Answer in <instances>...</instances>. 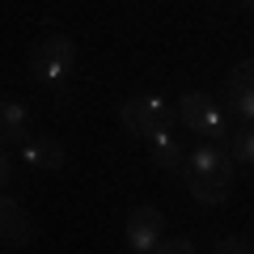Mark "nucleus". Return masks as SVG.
<instances>
[{
  "label": "nucleus",
  "mask_w": 254,
  "mask_h": 254,
  "mask_svg": "<svg viewBox=\"0 0 254 254\" xmlns=\"http://www.w3.org/2000/svg\"><path fill=\"white\" fill-rule=\"evenodd\" d=\"M182 182H187L190 199L203 203V208H220V203L233 195L237 182V161L229 153V144L220 140H203L199 148L187 153V170H182Z\"/></svg>",
  "instance_id": "1"
},
{
  "label": "nucleus",
  "mask_w": 254,
  "mask_h": 254,
  "mask_svg": "<svg viewBox=\"0 0 254 254\" xmlns=\"http://www.w3.org/2000/svg\"><path fill=\"white\" fill-rule=\"evenodd\" d=\"M26 72L34 76L38 85H64L76 72V38L72 34H43L34 47L26 51Z\"/></svg>",
  "instance_id": "2"
},
{
  "label": "nucleus",
  "mask_w": 254,
  "mask_h": 254,
  "mask_svg": "<svg viewBox=\"0 0 254 254\" xmlns=\"http://www.w3.org/2000/svg\"><path fill=\"white\" fill-rule=\"evenodd\" d=\"M119 127H123L127 136H136V140L148 144V140L174 131V110L157 93H131V98L119 102Z\"/></svg>",
  "instance_id": "3"
},
{
  "label": "nucleus",
  "mask_w": 254,
  "mask_h": 254,
  "mask_svg": "<svg viewBox=\"0 0 254 254\" xmlns=\"http://www.w3.org/2000/svg\"><path fill=\"white\" fill-rule=\"evenodd\" d=\"M178 119L199 140H220V144H225V140L233 136V119H229V110L220 106L212 93H203V89L178 93Z\"/></svg>",
  "instance_id": "4"
},
{
  "label": "nucleus",
  "mask_w": 254,
  "mask_h": 254,
  "mask_svg": "<svg viewBox=\"0 0 254 254\" xmlns=\"http://www.w3.org/2000/svg\"><path fill=\"white\" fill-rule=\"evenodd\" d=\"M123 242L131 254H153L165 242V212L153 203H136L123 220Z\"/></svg>",
  "instance_id": "5"
},
{
  "label": "nucleus",
  "mask_w": 254,
  "mask_h": 254,
  "mask_svg": "<svg viewBox=\"0 0 254 254\" xmlns=\"http://www.w3.org/2000/svg\"><path fill=\"white\" fill-rule=\"evenodd\" d=\"M225 110L237 123H254V60H242L225 76Z\"/></svg>",
  "instance_id": "6"
},
{
  "label": "nucleus",
  "mask_w": 254,
  "mask_h": 254,
  "mask_svg": "<svg viewBox=\"0 0 254 254\" xmlns=\"http://www.w3.org/2000/svg\"><path fill=\"white\" fill-rule=\"evenodd\" d=\"M0 242H4V250H26L34 242V216L13 199L9 190L0 195Z\"/></svg>",
  "instance_id": "7"
},
{
  "label": "nucleus",
  "mask_w": 254,
  "mask_h": 254,
  "mask_svg": "<svg viewBox=\"0 0 254 254\" xmlns=\"http://www.w3.org/2000/svg\"><path fill=\"white\" fill-rule=\"evenodd\" d=\"M30 136H34V115H30V106L17 102V98H4L0 102V140H4V148H13V144L21 148Z\"/></svg>",
  "instance_id": "8"
},
{
  "label": "nucleus",
  "mask_w": 254,
  "mask_h": 254,
  "mask_svg": "<svg viewBox=\"0 0 254 254\" xmlns=\"http://www.w3.org/2000/svg\"><path fill=\"white\" fill-rule=\"evenodd\" d=\"M21 161H30L34 170H64L68 165V148L55 136H30L21 144Z\"/></svg>",
  "instance_id": "9"
},
{
  "label": "nucleus",
  "mask_w": 254,
  "mask_h": 254,
  "mask_svg": "<svg viewBox=\"0 0 254 254\" xmlns=\"http://www.w3.org/2000/svg\"><path fill=\"white\" fill-rule=\"evenodd\" d=\"M148 157L161 174H182L187 170V148L178 144V131H165V136L148 140Z\"/></svg>",
  "instance_id": "10"
},
{
  "label": "nucleus",
  "mask_w": 254,
  "mask_h": 254,
  "mask_svg": "<svg viewBox=\"0 0 254 254\" xmlns=\"http://www.w3.org/2000/svg\"><path fill=\"white\" fill-rule=\"evenodd\" d=\"M225 144H229V153H233V161L254 165V123H237Z\"/></svg>",
  "instance_id": "11"
},
{
  "label": "nucleus",
  "mask_w": 254,
  "mask_h": 254,
  "mask_svg": "<svg viewBox=\"0 0 254 254\" xmlns=\"http://www.w3.org/2000/svg\"><path fill=\"white\" fill-rule=\"evenodd\" d=\"M153 254H199V246L190 242V237H165Z\"/></svg>",
  "instance_id": "12"
},
{
  "label": "nucleus",
  "mask_w": 254,
  "mask_h": 254,
  "mask_svg": "<svg viewBox=\"0 0 254 254\" xmlns=\"http://www.w3.org/2000/svg\"><path fill=\"white\" fill-rule=\"evenodd\" d=\"M212 254H254V246L246 242V237H225V242H220Z\"/></svg>",
  "instance_id": "13"
},
{
  "label": "nucleus",
  "mask_w": 254,
  "mask_h": 254,
  "mask_svg": "<svg viewBox=\"0 0 254 254\" xmlns=\"http://www.w3.org/2000/svg\"><path fill=\"white\" fill-rule=\"evenodd\" d=\"M0 178H4V190H9V178H13V157H9V148H4V157H0Z\"/></svg>",
  "instance_id": "14"
},
{
  "label": "nucleus",
  "mask_w": 254,
  "mask_h": 254,
  "mask_svg": "<svg viewBox=\"0 0 254 254\" xmlns=\"http://www.w3.org/2000/svg\"><path fill=\"white\" fill-rule=\"evenodd\" d=\"M242 9H246V13H254V0H242Z\"/></svg>",
  "instance_id": "15"
}]
</instances>
